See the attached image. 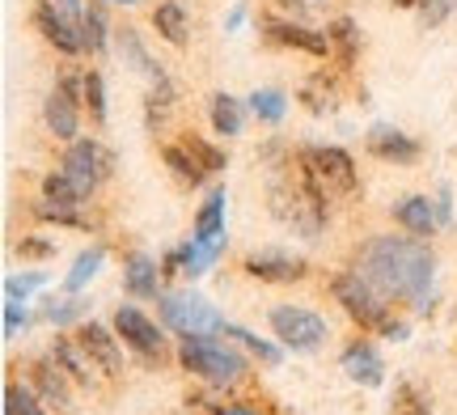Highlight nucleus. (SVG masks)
<instances>
[{
	"mask_svg": "<svg viewBox=\"0 0 457 415\" xmlns=\"http://www.w3.org/2000/svg\"><path fill=\"white\" fill-rule=\"evenodd\" d=\"M327 34H330V47L339 51L343 64H352V60H356V43H360L356 21H352V17H339V21H330L327 26Z\"/></svg>",
	"mask_w": 457,
	"mask_h": 415,
	"instance_id": "31",
	"label": "nucleus"
},
{
	"mask_svg": "<svg viewBox=\"0 0 457 415\" xmlns=\"http://www.w3.org/2000/svg\"><path fill=\"white\" fill-rule=\"evenodd\" d=\"M279 9H288V13H296V17H310V13H322V4L327 0H276Z\"/></svg>",
	"mask_w": 457,
	"mask_h": 415,
	"instance_id": "41",
	"label": "nucleus"
},
{
	"mask_svg": "<svg viewBox=\"0 0 457 415\" xmlns=\"http://www.w3.org/2000/svg\"><path fill=\"white\" fill-rule=\"evenodd\" d=\"M330 293H335V301L343 305V314L352 318V322H360V327H386V322H390L386 297H381L360 271H339V276L330 280Z\"/></svg>",
	"mask_w": 457,
	"mask_h": 415,
	"instance_id": "5",
	"label": "nucleus"
},
{
	"mask_svg": "<svg viewBox=\"0 0 457 415\" xmlns=\"http://www.w3.org/2000/svg\"><path fill=\"white\" fill-rule=\"evenodd\" d=\"M356 271L386 301H411L415 310H428V288H432V276H436V254L420 237L377 233V237H369L360 246Z\"/></svg>",
	"mask_w": 457,
	"mask_h": 415,
	"instance_id": "1",
	"label": "nucleus"
},
{
	"mask_svg": "<svg viewBox=\"0 0 457 415\" xmlns=\"http://www.w3.org/2000/svg\"><path fill=\"white\" fill-rule=\"evenodd\" d=\"M394 4H398V9H420L424 0H394Z\"/></svg>",
	"mask_w": 457,
	"mask_h": 415,
	"instance_id": "47",
	"label": "nucleus"
},
{
	"mask_svg": "<svg viewBox=\"0 0 457 415\" xmlns=\"http://www.w3.org/2000/svg\"><path fill=\"white\" fill-rule=\"evenodd\" d=\"M208 119H212L216 136H242L245 106L233 98V94H212V102H208Z\"/></svg>",
	"mask_w": 457,
	"mask_h": 415,
	"instance_id": "22",
	"label": "nucleus"
},
{
	"mask_svg": "<svg viewBox=\"0 0 457 415\" xmlns=\"http://www.w3.org/2000/svg\"><path fill=\"white\" fill-rule=\"evenodd\" d=\"M114 43H119V55H123V64L131 68V72H140V77H148L153 81V89H174L170 85V77H165V68L148 55V47L140 43V34L131 30V26H123V30H114Z\"/></svg>",
	"mask_w": 457,
	"mask_h": 415,
	"instance_id": "13",
	"label": "nucleus"
},
{
	"mask_svg": "<svg viewBox=\"0 0 457 415\" xmlns=\"http://www.w3.org/2000/svg\"><path fill=\"white\" fill-rule=\"evenodd\" d=\"M453 191L449 187H441V195H436V212H441V225H453Z\"/></svg>",
	"mask_w": 457,
	"mask_h": 415,
	"instance_id": "43",
	"label": "nucleus"
},
{
	"mask_svg": "<svg viewBox=\"0 0 457 415\" xmlns=\"http://www.w3.org/2000/svg\"><path fill=\"white\" fill-rule=\"evenodd\" d=\"M85 314V301L81 297H51L47 301V322L51 327H68V322H77V318Z\"/></svg>",
	"mask_w": 457,
	"mask_h": 415,
	"instance_id": "36",
	"label": "nucleus"
},
{
	"mask_svg": "<svg viewBox=\"0 0 457 415\" xmlns=\"http://www.w3.org/2000/svg\"><path fill=\"white\" fill-rule=\"evenodd\" d=\"M34 216H38V220H55V225H68V229H89V220L81 216V208H77V203L38 200V203H34Z\"/></svg>",
	"mask_w": 457,
	"mask_h": 415,
	"instance_id": "30",
	"label": "nucleus"
},
{
	"mask_svg": "<svg viewBox=\"0 0 457 415\" xmlns=\"http://www.w3.org/2000/svg\"><path fill=\"white\" fill-rule=\"evenodd\" d=\"M267 322H271V331H276L279 344L293 352H318L330 339L327 318H318L313 310H305V305H276V310L267 314Z\"/></svg>",
	"mask_w": 457,
	"mask_h": 415,
	"instance_id": "6",
	"label": "nucleus"
},
{
	"mask_svg": "<svg viewBox=\"0 0 457 415\" xmlns=\"http://www.w3.org/2000/svg\"><path fill=\"white\" fill-rule=\"evenodd\" d=\"M364 145H369V153H373V157L394 162V166H411V162H420V145H415L407 132L390 128V123H377L373 132L364 136Z\"/></svg>",
	"mask_w": 457,
	"mask_h": 415,
	"instance_id": "14",
	"label": "nucleus"
},
{
	"mask_svg": "<svg viewBox=\"0 0 457 415\" xmlns=\"http://www.w3.org/2000/svg\"><path fill=\"white\" fill-rule=\"evenodd\" d=\"M114 331H119V339H123V344H128L140 361H148V365H153V361L162 365V361H165V335H162V327H157L148 314H140L136 305H119V310H114Z\"/></svg>",
	"mask_w": 457,
	"mask_h": 415,
	"instance_id": "9",
	"label": "nucleus"
},
{
	"mask_svg": "<svg viewBox=\"0 0 457 415\" xmlns=\"http://www.w3.org/2000/svg\"><path fill=\"white\" fill-rule=\"evenodd\" d=\"M34 26L43 30V38H47L51 47H60L64 55H77V51H85L81 43V21H72V17H64L51 0H43L38 9H34Z\"/></svg>",
	"mask_w": 457,
	"mask_h": 415,
	"instance_id": "12",
	"label": "nucleus"
},
{
	"mask_svg": "<svg viewBox=\"0 0 457 415\" xmlns=\"http://www.w3.org/2000/svg\"><path fill=\"white\" fill-rule=\"evenodd\" d=\"M157 305L165 327H174L179 335H225V318L195 293H162Z\"/></svg>",
	"mask_w": 457,
	"mask_h": 415,
	"instance_id": "7",
	"label": "nucleus"
},
{
	"mask_svg": "<svg viewBox=\"0 0 457 415\" xmlns=\"http://www.w3.org/2000/svg\"><path fill=\"white\" fill-rule=\"evenodd\" d=\"M267 38L279 47H296L305 55H330V34L327 30H310V26H296V21H267Z\"/></svg>",
	"mask_w": 457,
	"mask_h": 415,
	"instance_id": "15",
	"label": "nucleus"
},
{
	"mask_svg": "<svg viewBox=\"0 0 457 415\" xmlns=\"http://www.w3.org/2000/svg\"><path fill=\"white\" fill-rule=\"evenodd\" d=\"M153 30L162 34L165 43L187 47V38H191V17H187V9H182L179 0H162V4L153 9Z\"/></svg>",
	"mask_w": 457,
	"mask_h": 415,
	"instance_id": "21",
	"label": "nucleus"
},
{
	"mask_svg": "<svg viewBox=\"0 0 457 415\" xmlns=\"http://www.w3.org/2000/svg\"><path fill=\"white\" fill-rule=\"evenodd\" d=\"M212 415H262V411L250 407V403H237V407H220V411H212Z\"/></svg>",
	"mask_w": 457,
	"mask_h": 415,
	"instance_id": "45",
	"label": "nucleus"
},
{
	"mask_svg": "<svg viewBox=\"0 0 457 415\" xmlns=\"http://www.w3.org/2000/svg\"><path fill=\"white\" fill-rule=\"evenodd\" d=\"M398 415H432V411H428V403L420 399L411 386H403V390H398Z\"/></svg>",
	"mask_w": 457,
	"mask_h": 415,
	"instance_id": "40",
	"label": "nucleus"
},
{
	"mask_svg": "<svg viewBox=\"0 0 457 415\" xmlns=\"http://www.w3.org/2000/svg\"><path fill=\"white\" fill-rule=\"evenodd\" d=\"M242 17H245V9H242V4H237V9L228 13V30H237V26H242Z\"/></svg>",
	"mask_w": 457,
	"mask_h": 415,
	"instance_id": "46",
	"label": "nucleus"
},
{
	"mask_svg": "<svg viewBox=\"0 0 457 415\" xmlns=\"http://www.w3.org/2000/svg\"><path fill=\"white\" fill-rule=\"evenodd\" d=\"M267 208H271V216H276L284 229H293L296 237H305V242H313L318 233L327 229V203L318 200L301 178L271 183V191H267Z\"/></svg>",
	"mask_w": 457,
	"mask_h": 415,
	"instance_id": "4",
	"label": "nucleus"
},
{
	"mask_svg": "<svg viewBox=\"0 0 457 415\" xmlns=\"http://www.w3.org/2000/svg\"><path fill=\"white\" fill-rule=\"evenodd\" d=\"M182 145H187V153H191V157H195V162H199L204 170H208V174H216V170H225V153L212 149L208 140H199L195 132H187V136H182Z\"/></svg>",
	"mask_w": 457,
	"mask_h": 415,
	"instance_id": "34",
	"label": "nucleus"
},
{
	"mask_svg": "<svg viewBox=\"0 0 457 415\" xmlns=\"http://www.w3.org/2000/svg\"><path fill=\"white\" fill-rule=\"evenodd\" d=\"M77 339H81V348L94 356V365H98L106 378H119V373H123V352H119V344L111 339V331H106L102 322H85Z\"/></svg>",
	"mask_w": 457,
	"mask_h": 415,
	"instance_id": "17",
	"label": "nucleus"
},
{
	"mask_svg": "<svg viewBox=\"0 0 457 415\" xmlns=\"http://www.w3.org/2000/svg\"><path fill=\"white\" fill-rule=\"evenodd\" d=\"M449 9H453V0H424L420 4V26H441Z\"/></svg>",
	"mask_w": 457,
	"mask_h": 415,
	"instance_id": "39",
	"label": "nucleus"
},
{
	"mask_svg": "<svg viewBox=\"0 0 457 415\" xmlns=\"http://www.w3.org/2000/svg\"><path fill=\"white\" fill-rule=\"evenodd\" d=\"M43 284H47L43 271H34V276H9V280H4V301H26V293L43 288Z\"/></svg>",
	"mask_w": 457,
	"mask_h": 415,
	"instance_id": "37",
	"label": "nucleus"
},
{
	"mask_svg": "<svg viewBox=\"0 0 457 415\" xmlns=\"http://www.w3.org/2000/svg\"><path fill=\"white\" fill-rule=\"evenodd\" d=\"M43 407L47 403L38 399L30 386H21V382L4 386V415H43Z\"/></svg>",
	"mask_w": 457,
	"mask_h": 415,
	"instance_id": "28",
	"label": "nucleus"
},
{
	"mask_svg": "<svg viewBox=\"0 0 457 415\" xmlns=\"http://www.w3.org/2000/svg\"><path fill=\"white\" fill-rule=\"evenodd\" d=\"M250 111H254L262 123H279L284 111H288V98H284L279 89H254V94H250Z\"/></svg>",
	"mask_w": 457,
	"mask_h": 415,
	"instance_id": "32",
	"label": "nucleus"
},
{
	"mask_svg": "<svg viewBox=\"0 0 457 415\" xmlns=\"http://www.w3.org/2000/svg\"><path fill=\"white\" fill-rule=\"evenodd\" d=\"M225 187H216L212 195L204 200V208H199L195 216V237L199 242H212V237H220L225 233Z\"/></svg>",
	"mask_w": 457,
	"mask_h": 415,
	"instance_id": "25",
	"label": "nucleus"
},
{
	"mask_svg": "<svg viewBox=\"0 0 457 415\" xmlns=\"http://www.w3.org/2000/svg\"><path fill=\"white\" fill-rule=\"evenodd\" d=\"M102 259H106V250H102V246H89V250H85L81 259L72 263V271H68V280H64V288H68V293H81L85 284H89V280H94V276H98Z\"/></svg>",
	"mask_w": 457,
	"mask_h": 415,
	"instance_id": "29",
	"label": "nucleus"
},
{
	"mask_svg": "<svg viewBox=\"0 0 457 415\" xmlns=\"http://www.w3.org/2000/svg\"><path fill=\"white\" fill-rule=\"evenodd\" d=\"M64 170L77 178L81 187H94L106 183L114 174V153L102 145V140H94V136H77V140H68V153H64Z\"/></svg>",
	"mask_w": 457,
	"mask_h": 415,
	"instance_id": "10",
	"label": "nucleus"
},
{
	"mask_svg": "<svg viewBox=\"0 0 457 415\" xmlns=\"http://www.w3.org/2000/svg\"><path fill=\"white\" fill-rule=\"evenodd\" d=\"M81 102H85V77L68 72L43 102V119L55 140H77V123H81Z\"/></svg>",
	"mask_w": 457,
	"mask_h": 415,
	"instance_id": "8",
	"label": "nucleus"
},
{
	"mask_svg": "<svg viewBox=\"0 0 457 415\" xmlns=\"http://www.w3.org/2000/svg\"><path fill=\"white\" fill-rule=\"evenodd\" d=\"M225 339H237L242 348H250L254 356H259L262 365H279V348H271L267 339H259V335L245 331V327H233V322H225Z\"/></svg>",
	"mask_w": 457,
	"mask_h": 415,
	"instance_id": "33",
	"label": "nucleus"
},
{
	"mask_svg": "<svg viewBox=\"0 0 457 415\" xmlns=\"http://www.w3.org/2000/svg\"><path fill=\"white\" fill-rule=\"evenodd\" d=\"M157 263L148 259V254H131L128 263H123V284H128L131 297H162L157 293Z\"/></svg>",
	"mask_w": 457,
	"mask_h": 415,
	"instance_id": "23",
	"label": "nucleus"
},
{
	"mask_svg": "<svg viewBox=\"0 0 457 415\" xmlns=\"http://www.w3.org/2000/svg\"><path fill=\"white\" fill-rule=\"evenodd\" d=\"M242 267L245 276H254L262 284H296L310 271V263L301 254H288V250H254V254H245Z\"/></svg>",
	"mask_w": 457,
	"mask_h": 415,
	"instance_id": "11",
	"label": "nucleus"
},
{
	"mask_svg": "<svg viewBox=\"0 0 457 415\" xmlns=\"http://www.w3.org/2000/svg\"><path fill=\"white\" fill-rule=\"evenodd\" d=\"M179 361H182L187 373H195L199 382L220 386V390L237 386L245 373H250V365H245L242 356L228 348V344H216L212 335H182L179 339Z\"/></svg>",
	"mask_w": 457,
	"mask_h": 415,
	"instance_id": "3",
	"label": "nucleus"
},
{
	"mask_svg": "<svg viewBox=\"0 0 457 415\" xmlns=\"http://www.w3.org/2000/svg\"><path fill=\"white\" fill-rule=\"evenodd\" d=\"M94 191L89 187H81L68 170H55V174H47L43 178V200L51 203H77V208H85V200H89Z\"/></svg>",
	"mask_w": 457,
	"mask_h": 415,
	"instance_id": "24",
	"label": "nucleus"
},
{
	"mask_svg": "<svg viewBox=\"0 0 457 415\" xmlns=\"http://www.w3.org/2000/svg\"><path fill=\"white\" fill-rule=\"evenodd\" d=\"M68 373L55 365V356H43L38 365H34V390H38V399L55 407L60 415H72V394H68Z\"/></svg>",
	"mask_w": 457,
	"mask_h": 415,
	"instance_id": "16",
	"label": "nucleus"
},
{
	"mask_svg": "<svg viewBox=\"0 0 457 415\" xmlns=\"http://www.w3.org/2000/svg\"><path fill=\"white\" fill-rule=\"evenodd\" d=\"M51 4H55V9H60L64 17H72V21H81V13H85V9L77 4V0H51Z\"/></svg>",
	"mask_w": 457,
	"mask_h": 415,
	"instance_id": "44",
	"label": "nucleus"
},
{
	"mask_svg": "<svg viewBox=\"0 0 457 415\" xmlns=\"http://www.w3.org/2000/svg\"><path fill=\"white\" fill-rule=\"evenodd\" d=\"M162 157H165V166L174 170V178H179L182 187H199L204 178H208V170L187 153V145H170V149H162Z\"/></svg>",
	"mask_w": 457,
	"mask_h": 415,
	"instance_id": "26",
	"label": "nucleus"
},
{
	"mask_svg": "<svg viewBox=\"0 0 457 415\" xmlns=\"http://www.w3.org/2000/svg\"><path fill=\"white\" fill-rule=\"evenodd\" d=\"M394 220H398L407 233H415V237H432L436 225H441V212H436V200H428V195H407V200L394 203Z\"/></svg>",
	"mask_w": 457,
	"mask_h": 415,
	"instance_id": "19",
	"label": "nucleus"
},
{
	"mask_svg": "<svg viewBox=\"0 0 457 415\" xmlns=\"http://www.w3.org/2000/svg\"><path fill=\"white\" fill-rule=\"evenodd\" d=\"M343 373H347L352 382L369 386V390L386 382V365H381V356H377V348L369 344V339L347 344V352H343Z\"/></svg>",
	"mask_w": 457,
	"mask_h": 415,
	"instance_id": "18",
	"label": "nucleus"
},
{
	"mask_svg": "<svg viewBox=\"0 0 457 415\" xmlns=\"http://www.w3.org/2000/svg\"><path fill=\"white\" fill-rule=\"evenodd\" d=\"M296 170H301L296 178L310 187L322 203L339 200V195H352V191L360 187L356 162H352L343 149H335V145H322V149H301L296 153Z\"/></svg>",
	"mask_w": 457,
	"mask_h": 415,
	"instance_id": "2",
	"label": "nucleus"
},
{
	"mask_svg": "<svg viewBox=\"0 0 457 415\" xmlns=\"http://www.w3.org/2000/svg\"><path fill=\"white\" fill-rule=\"evenodd\" d=\"M81 43L85 51H106V43H111V26H106L102 4H89L81 13Z\"/></svg>",
	"mask_w": 457,
	"mask_h": 415,
	"instance_id": "27",
	"label": "nucleus"
},
{
	"mask_svg": "<svg viewBox=\"0 0 457 415\" xmlns=\"http://www.w3.org/2000/svg\"><path fill=\"white\" fill-rule=\"evenodd\" d=\"M85 106H89L94 123H106V81L98 72H85Z\"/></svg>",
	"mask_w": 457,
	"mask_h": 415,
	"instance_id": "35",
	"label": "nucleus"
},
{
	"mask_svg": "<svg viewBox=\"0 0 457 415\" xmlns=\"http://www.w3.org/2000/svg\"><path fill=\"white\" fill-rule=\"evenodd\" d=\"M17 327H26V310H17V301H4V339H13Z\"/></svg>",
	"mask_w": 457,
	"mask_h": 415,
	"instance_id": "42",
	"label": "nucleus"
},
{
	"mask_svg": "<svg viewBox=\"0 0 457 415\" xmlns=\"http://www.w3.org/2000/svg\"><path fill=\"white\" fill-rule=\"evenodd\" d=\"M51 356H55V365L68 373V382H77V386H94V382H98L94 373H102V369L94 365V356L81 348V339H55Z\"/></svg>",
	"mask_w": 457,
	"mask_h": 415,
	"instance_id": "20",
	"label": "nucleus"
},
{
	"mask_svg": "<svg viewBox=\"0 0 457 415\" xmlns=\"http://www.w3.org/2000/svg\"><path fill=\"white\" fill-rule=\"evenodd\" d=\"M17 254H21V259H51V254H55V242H47V237H21V242H17Z\"/></svg>",
	"mask_w": 457,
	"mask_h": 415,
	"instance_id": "38",
	"label": "nucleus"
},
{
	"mask_svg": "<svg viewBox=\"0 0 457 415\" xmlns=\"http://www.w3.org/2000/svg\"><path fill=\"white\" fill-rule=\"evenodd\" d=\"M114 4H136V0H114Z\"/></svg>",
	"mask_w": 457,
	"mask_h": 415,
	"instance_id": "48",
	"label": "nucleus"
}]
</instances>
